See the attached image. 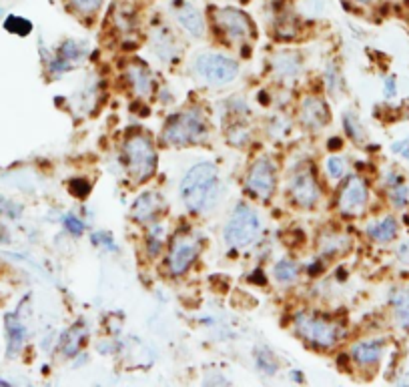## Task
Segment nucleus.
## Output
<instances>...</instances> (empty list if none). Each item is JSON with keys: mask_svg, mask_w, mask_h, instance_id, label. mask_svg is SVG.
I'll use <instances>...</instances> for the list:
<instances>
[{"mask_svg": "<svg viewBox=\"0 0 409 387\" xmlns=\"http://www.w3.org/2000/svg\"><path fill=\"white\" fill-rule=\"evenodd\" d=\"M397 257H399V261L403 265H409V241L399 245V249H397Z\"/></svg>", "mask_w": 409, "mask_h": 387, "instance_id": "nucleus-36", "label": "nucleus"}, {"mask_svg": "<svg viewBox=\"0 0 409 387\" xmlns=\"http://www.w3.org/2000/svg\"><path fill=\"white\" fill-rule=\"evenodd\" d=\"M255 363H257V367L261 372L267 373V375H275L277 373V359L271 356L269 351H259L255 356Z\"/></svg>", "mask_w": 409, "mask_h": 387, "instance_id": "nucleus-27", "label": "nucleus"}, {"mask_svg": "<svg viewBox=\"0 0 409 387\" xmlns=\"http://www.w3.org/2000/svg\"><path fill=\"white\" fill-rule=\"evenodd\" d=\"M161 205L163 203H161V197H158L157 193L147 191L133 205V217H135V221H139V223L151 221L161 211Z\"/></svg>", "mask_w": 409, "mask_h": 387, "instance_id": "nucleus-17", "label": "nucleus"}, {"mask_svg": "<svg viewBox=\"0 0 409 387\" xmlns=\"http://www.w3.org/2000/svg\"><path fill=\"white\" fill-rule=\"evenodd\" d=\"M394 153H399L406 159H409V140H401V143H395L394 145Z\"/></svg>", "mask_w": 409, "mask_h": 387, "instance_id": "nucleus-37", "label": "nucleus"}, {"mask_svg": "<svg viewBox=\"0 0 409 387\" xmlns=\"http://www.w3.org/2000/svg\"><path fill=\"white\" fill-rule=\"evenodd\" d=\"M247 189L259 199H269L277 189V167L269 156L257 159L247 175Z\"/></svg>", "mask_w": 409, "mask_h": 387, "instance_id": "nucleus-9", "label": "nucleus"}, {"mask_svg": "<svg viewBox=\"0 0 409 387\" xmlns=\"http://www.w3.org/2000/svg\"><path fill=\"white\" fill-rule=\"evenodd\" d=\"M93 243L95 245H103V247L110 249V251H117L114 243H112V237L107 235V233H96V235H93Z\"/></svg>", "mask_w": 409, "mask_h": 387, "instance_id": "nucleus-35", "label": "nucleus"}, {"mask_svg": "<svg viewBox=\"0 0 409 387\" xmlns=\"http://www.w3.org/2000/svg\"><path fill=\"white\" fill-rule=\"evenodd\" d=\"M105 0H68V6L75 15L82 18H93L103 8Z\"/></svg>", "mask_w": 409, "mask_h": 387, "instance_id": "nucleus-24", "label": "nucleus"}, {"mask_svg": "<svg viewBox=\"0 0 409 387\" xmlns=\"http://www.w3.org/2000/svg\"><path fill=\"white\" fill-rule=\"evenodd\" d=\"M201 239L189 235V233H181L174 237V241L171 243V251H169V271L171 275H183L187 273L193 263L197 261L199 253H201Z\"/></svg>", "mask_w": 409, "mask_h": 387, "instance_id": "nucleus-8", "label": "nucleus"}, {"mask_svg": "<svg viewBox=\"0 0 409 387\" xmlns=\"http://www.w3.org/2000/svg\"><path fill=\"white\" fill-rule=\"evenodd\" d=\"M385 94L387 96H395V78H387L385 80Z\"/></svg>", "mask_w": 409, "mask_h": 387, "instance_id": "nucleus-38", "label": "nucleus"}, {"mask_svg": "<svg viewBox=\"0 0 409 387\" xmlns=\"http://www.w3.org/2000/svg\"><path fill=\"white\" fill-rule=\"evenodd\" d=\"M209 124L201 110H183L173 115L163 129V143L169 147H191L207 139Z\"/></svg>", "mask_w": 409, "mask_h": 387, "instance_id": "nucleus-2", "label": "nucleus"}, {"mask_svg": "<svg viewBox=\"0 0 409 387\" xmlns=\"http://www.w3.org/2000/svg\"><path fill=\"white\" fill-rule=\"evenodd\" d=\"M125 77L128 80V87L139 98H144L153 93V77H151L149 68L144 66V62H131L126 66Z\"/></svg>", "mask_w": 409, "mask_h": 387, "instance_id": "nucleus-14", "label": "nucleus"}, {"mask_svg": "<svg viewBox=\"0 0 409 387\" xmlns=\"http://www.w3.org/2000/svg\"><path fill=\"white\" fill-rule=\"evenodd\" d=\"M293 326L303 339L309 341L315 347H321V349L335 347L341 337V329L335 321H329V319L315 315V313H305V311L297 313L293 319Z\"/></svg>", "mask_w": 409, "mask_h": 387, "instance_id": "nucleus-5", "label": "nucleus"}, {"mask_svg": "<svg viewBox=\"0 0 409 387\" xmlns=\"http://www.w3.org/2000/svg\"><path fill=\"white\" fill-rule=\"evenodd\" d=\"M229 140H231V145H233V147H241V145L247 140V133H245L241 126H233V129H231V133H229Z\"/></svg>", "mask_w": 409, "mask_h": 387, "instance_id": "nucleus-34", "label": "nucleus"}, {"mask_svg": "<svg viewBox=\"0 0 409 387\" xmlns=\"http://www.w3.org/2000/svg\"><path fill=\"white\" fill-rule=\"evenodd\" d=\"M84 327L82 326H75L73 329H68L64 333V337L61 339V347H63V353L66 357L77 356V351L80 349L82 341H84Z\"/></svg>", "mask_w": 409, "mask_h": 387, "instance_id": "nucleus-21", "label": "nucleus"}, {"mask_svg": "<svg viewBox=\"0 0 409 387\" xmlns=\"http://www.w3.org/2000/svg\"><path fill=\"white\" fill-rule=\"evenodd\" d=\"M223 183L213 163H197L181 181V199L193 213L211 211L221 199Z\"/></svg>", "mask_w": 409, "mask_h": 387, "instance_id": "nucleus-1", "label": "nucleus"}, {"mask_svg": "<svg viewBox=\"0 0 409 387\" xmlns=\"http://www.w3.org/2000/svg\"><path fill=\"white\" fill-rule=\"evenodd\" d=\"M289 191H291V197L293 201L297 203L303 209H313L315 205L321 199V189H319V183L313 177V173L309 169L299 170L291 177V185H289Z\"/></svg>", "mask_w": 409, "mask_h": 387, "instance_id": "nucleus-10", "label": "nucleus"}, {"mask_svg": "<svg viewBox=\"0 0 409 387\" xmlns=\"http://www.w3.org/2000/svg\"><path fill=\"white\" fill-rule=\"evenodd\" d=\"M273 68L285 78L295 77L301 71L299 57H297L295 52H279V54L273 59Z\"/></svg>", "mask_w": 409, "mask_h": 387, "instance_id": "nucleus-20", "label": "nucleus"}, {"mask_svg": "<svg viewBox=\"0 0 409 387\" xmlns=\"http://www.w3.org/2000/svg\"><path fill=\"white\" fill-rule=\"evenodd\" d=\"M213 22L217 31L233 43H245L255 36V22L251 16L235 6L213 8Z\"/></svg>", "mask_w": 409, "mask_h": 387, "instance_id": "nucleus-7", "label": "nucleus"}, {"mask_svg": "<svg viewBox=\"0 0 409 387\" xmlns=\"http://www.w3.org/2000/svg\"><path fill=\"white\" fill-rule=\"evenodd\" d=\"M195 73L204 82L213 87H223L233 82L239 75V64L233 59L219 54V52H203L195 61Z\"/></svg>", "mask_w": 409, "mask_h": 387, "instance_id": "nucleus-6", "label": "nucleus"}, {"mask_svg": "<svg viewBox=\"0 0 409 387\" xmlns=\"http://www.w3.org/2000/svg\"><path fill=\"white\" fill-rule=\"evenodd\" d=\"M383 353V341L379 339H369V341H359L351 347V357L357 365L362 367H369V365H375Z\"/></svg>", "mask_w": 409, "mask_h": 387, "instance_id": "nucleus-15", "label": "nucleus"}, {"mask_svg": "<svg viewBox=\"0 0 409 387\" xmlns=\"http://www.w3.org/2000/svg\"><path fill=\"white\" fill-rule=\"evenodd\" d=\"M392 201H394L395 207H406L409 203V189L403 183L399 185H394L392 189Z\"/></svg>", "mask_w": 409, "mask_h": 387, "instance_id": "nucleus-31", "label": "nucleus"}, {"mask_svg": "<svg viewBox=\"0 0 409 387\" xmlns=\"http://www.w3.org/2000/svg\"><path fill=\"white\" fill-rule=\"evenodd\" d=\"M343 123H345L347 135H349L351 139L353 140L363 139L362 124H359V121H357V119H355V115H353V112H349V110H347L345 117H343Z\"/></svg>", "mask_w": 409, "mask_h": 387, "instance_id": "nucleus-30", "label": "nucleus"}, {"mask_svg": "<svg viewBox=\"0 0 409 387\" xmlns=\"http://www.w3.org/2000/svg\"><path fill=\"white\" fill-rule=\"evenodd\" d=\"M64 227H66V231L70 233V235H75V237H80V235L84 233L82 221L75 217V215H66V217H64Z\"/></svg>", "mask_w": 409, "mask_h": 387, "instance_id": "nucleus-32", "label": "nucleus"}, {"mask_svg": "<svg viewBox=\"0 0 409 387\" xmlns=\"http://www.w3.org/2000/svg\"><path fill=\"white\" fill-rule=\"evenodd\" d=\"M325 169H327V175L331 179H341L345 175V161L341 156H329L327 163H325Z\"/></svg>", "mask_w": 409, "mask_h": 387, "instance_id": "nucleus-29", "label": "nucleus"}, {"mask_svg": "<svg viewBox=\"0 0 409 387\" xmlns=\"http://www.w3.org/2000/svg\"><path fill=\"white\" fill-rule=\"evenodd\" d=\"M161 249H163V227L157 225V227L151 229L149 237H147V251H149L151 257H157Z\"/></svg>", "mask_w": 409, "mask_h": 387, "instance_id": "nucleus-26", "label": "nucleus"}, {"mask_svg": "<svg viewBox=\"0 0 409 387\" xmlns=\"http://www.w3.org/2000/svg\"><path fill=\"white\" fill-rule=\"evenodd\" d=\"M301 123L311 131H321L325 124L329 123V109L319 96H307L301 103L299 109Z\"/></svg>", "mask_w": 409, "mask_h": 387, "instance_id": "nucleus-13", "label": "nucleus"}, {"mask_svg": "<svg viewBox=\"0 0 409 387\" xmlns=\"http://www.w3.org/2000/svg\"><path fill=\"white\" fill-rule=\"evenodd\" d=\"M329 149L331 151H333V149H335V151H337V149H341V139H331Z\"/></svg>", "mask_w": 409, "mask_h": 387, "instance_id": "nucleus-39", "label": "nucleus"}, {"mask_svg": "<svg viewBox=\"0 0 409 387\" xmlns=\"http://www.w3.org/2000/svg\"><path fill=\"white\" fill-rule=\"evenodd\" d=\"M392 305H394L397 323L409 329V287L395 289L394 293H392Z\"/></svg>", "mask_w": 409, "mask_h": 387, "instance_id": "nucleus-19", "label": "nucleus"}, {"mask_svg": "<svg viewBox=\"0 0 409 387\" xmlns=\"http://www.w3.org/2000/svg\"><path fill=\"white\" fill-rule=\"evenodd\" d=\"M273 277L277 279V283H281V285H291L299 277V267L291 259H281L273 269Z\"/></svg>", "mask_w": 409, "mask_h": 387, "instance_id": "nucleus-22", "label": "nucleus"}, {"mask_svg": "<svg viewBox=\"0 0 409 387\" xmlns=\"http://www.w3.org/2000/svg\"><path fill=\"white\" fill-rule=\"evenodd\" d=\"M174 38L169 31H158L157 32V43H155V52H158L163 59H165V50L173 52L174 50Z\"/></svg>", "mask_w": 409, "mask_h": 387, "instance_id": "nucleus-28", "label": "nucleus"}, {"mask_svg": "<svg viewBox=\"0 0 409 387\" xmlns=\"http://www.w3.org/2000/svg\"><path fill=\"white\" fill-rule=\"evenodd\" d=\"M70 193L75 197H87L91 193V185L82 179H75V181H70Z\"/></svg>", "mask_w": 409, "mask_h": 387, "instance_id": "nucleus-33", "label": "nucleus"}, {"mask_svg": "<svg viewBox=\"0 0 409 387\" xmlns=\"http://www.w3.org/2000/svg\"><path fill=\"white\" fill-rule=\"evenodd\" d=\"M123 165L133 181L142 183L157 170V151L147 135H131L123 145Z\"/></svg>", "mask_w": 409, "mask_h": 387, "instance_id": "nucleus-3", "label": "nucleus"}, {"mask_svg": "<svg viewBox=\"0 0 409 387\" xmlns=\"http://www.w3.org/2000/svg\"><path fill=\"white\" fill-rule=\"evenodd\" d=\"M82 59V50L75 41H66L63 43V47L59 50V61L54 64H61V71L68 68V62H79Z\"/></svg>", "mask_w": 409, "mask_h": 387, "instance_id": "nucleus-25", "label": "nucleus"}, {"mask_svg": "<svg viewBox=\"0 0 409 387\" xmlns=\"http://www.w3.org/2000/svg\"><path fill=\"white\" fill-rule=\"evenodd\" d=\"M4 31L10 32V34H16V36H29L32 32V22L29 18L18 15H10L4 18L2 22Z\"/></svg>", "mask_w": 409, "mask_h": 387, "instance_id": "nucleus-23", "label": "nucleus"}, {"mask_svg": "<svg viewBox=\"0 0 409 387\" xmlns=\"http://www.w3.org/2000/svg\"><path fill=\"white\" fill-rule=\"evenodd\" d=\"M259 235H261V219L257 215V211L247 203H239L225 225L223 237L227 245L235 249L247 247L259 239Z\"/></svg>", "mask_w": 409, "mask_h": 387, "instance_id": "nucleus-4", "label": "nucleus"}, {"mask_svg": "<svg viewBox=\"0 0 409 387\" xmlns=\"http://www.w3.org/2000/svg\"><path fill=\"white\" fill-rule=\"evenodd\" d=\"M355 2H359V4H371V2H375V0H355Z\"/></svg>", "mask_w": 409, "mask_h": 387, "instance_id": "nucleus-40", "label": "nucleus"}, {"mask_svg": "<svg viewBox=\"0 0 409 387\" xmlns=\"http://www.w3.org/2000/svg\"><path fill=\"white\" fill-rule=\"evenodd\" d=\"M4 327H6V351H8V357H15L20 353L24 341H27V327L22 326V321L16 317V315H6V321H4Z\"/></svg>", "mask_w": 409, "mask_h": 387, "instance_id": "nucleus-16", "label": "nucleus"}, {"mask_svg": "<svg viewBox=\"0 0 409 387\" xmlns=\"http://www.w3.org/2000/svg\"><path fill=\"white\" fill-rule=\"evenodd\" d=\"M369 199V191L362 177H351L339 193L337 207L343 215H359Z\"/></svg>", "mask_w": 409, "mask_h": 387, "instance_id": "nucleus-11", "label": "nucleus"}, {"mask_svg": "<svg viewBox=\"0 0 409 387\" xmlns=\"http://www.w3.org/2000/svg\"><path fill=\"white\" fill-rule=\"evenodd\" d=\"M174 20L183 31L191 34L193 38H203L204 34V18L203 13L191 2V0H173L171 2Z\"/></svg>", "mask_w": 409, "mask_h": 387, "instance_id": "nucleus-12", "label": "nucleus"}, {"mask_svg": "<svg viewBox=\"0 0 409 387\" xmlns=\"http://www.w3.org/2000/svg\"><path fill=\"white\" fill-rule=\"evenodd\" d=\"M367 235L378 243H389L397 237V221L394 217H385L367 225Z\"/></svg>", "mask_w": 409, "mask_h": 387, "instance_id": "nucleus-18", "label": "nucleus"}]
</instances>
